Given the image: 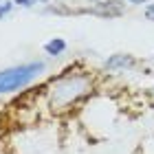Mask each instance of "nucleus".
<instances>
[{"instance_id":"obj_9","label":"nucleus","mask_w":154,"mask_h":154,"mask_svg":"<svg viewBox=\"0 0 154 154\" xmlns=\"http://www.w3.org/2000/svg\"><path fill=\"white\" fill-rule=\"evenodd\" d=\"M148 95H150V106L154 108V82H152V86L148 88Z\"/></svg>"},{"instance_id":"obj_1","label":"nucleus","mask_w":154,"mask_h":154,"mask_svg":"<svg viewBox=\"0 0 154 154\" xmlns=\"http://www.w3.org/2000/svg\"><path fill=\"white\" fill-rule=\"evenodd\" d=\"M97 90V75L88 68H66L46 82L42 99L44 108L55 117H64L90 99Z\"/></svg>"},{"instance_id":"obj_2","label":"nucleus","mask_w":154,"mask_h":154,"mask_svg":"<svg viewBox=\"0 0 154 154\" xmlns=\"http://www.w3.org/2000/svg\"><path fill=\"white\" fill-rule=\"evenodd\" d=\"M46 60H29L0 68V97L26 90L46 73Z\"/></svg>"},{"instance_id":"obj_3","label":"nucleus","mask_w":154,"mask_h":154,"mask_svg":"<svg viewBox=\"0 0 154 154\" xmlns=\"http://www.w3.org/2000/svg\"><path fill=\"white\" fill-rule=\"evenodd\" d=\"M139 66H143V62L132 53H112L101 62V71L106 75H125L134 73Z\"/></svg>"},{"instance_id":"obj_6","label":"nucleus","mask_w":154,"mask_h":154,"mask_svg":"<svg viewBox=\"0 0 154 154\" xmlns=\"http://www.w3.org/2000/svg\"><path fill=\"white\" fill-rule=\"evenodd\" d=\"M13 2H16L18 9H31V7L42 5V2H46V0H13Z\"/></svg>"},{"instance_id":"obj_8","label":"nucleus","mask_w":154,"mask_h":154,"mask_svg":"<svg viewBox=\"0 0 154 154\" xmlns=\"http://www.w3.org/2000/svg\"><path fill=\"white\" fill-rule=\"evenodd\" d=\"M123 2H128V5H137V7H145L148 2H152V0H123Z\"/></svg>"},{"instance_id":"obj_4","label":"nucleus","mask_w":154,"mask_h":154,"mask_svg":"<svg viewBox=\"0 0 154 154\" xmlns=\"http://www.w3.org/2000/svg\"><path fill=\"white\" fill-rule=\"evenodd\" d=\"M44 55L46 57H60V55H64L66 53V48H68V42L64 38H51L48 42H44Z\"/></svg>"},{"instance_id":"obj_7","label":"nucleus","mask_w":154,"mask_h":154,"mask_svg":"<svg viewBox=\"0 0 154 154\" xmlns=\"http://www.w3.org/2000/svg\"><path fill=\"white\" fill-rule=\"evenodd\" d=\"M143 18L148 20V22H154V0L143 7Z\"/></svg>"},{"instance_id":"obj_5","label":"nucleus","mask_w":154,"mask_h":154,"mask_svg":"<svg viewBox=\"0 0 154 154\" xmlns=\"http://www.w3.org/2000/svg\"><path fill=\"white\" fill-rule=\"evenodd\" d=\"M16 9H18V7H16V2H13V0H5V2H0V20L9 18Z\"/></svg>"}]
</instances>
